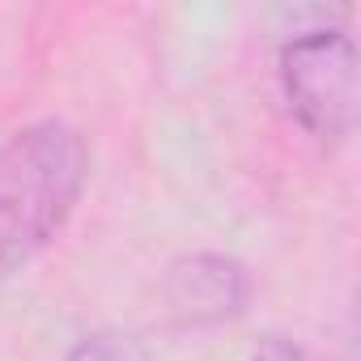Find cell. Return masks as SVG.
Wrapping results in <instances>:
<instances>
[{"label": "cell", "instance_id": "3957f363", "mask_svg": "<svg viewBox=\"0 0 361 361\" xmlns=\"http://www.w3.org/2000/svg\"><path fill=\"white\" fill-rule=\"evenodd\" d=\"M166 310L183 327H217L247 310L251 302V272L230 255H183L161 276Z\"/></svg>", "mask_w": 361, "mask_h": 361}, {"label": "cell", "instance_id": "6da1fadb", "mask_svg": "<svg viewBox=\"0 0 361 361\" xmlns=\"http://www.w3.org/2000/svg\"><path fill=\"white\" fill-rule=\"evenodd\" d=\"M90 149L64 119L26 123L0 145V276L26 268L73 217Z\"/></svg>", "mask_w": 361, "mask_h": 361}, {"label": "cell", "instance_id": "7a4b0ae2", "mask_svg": "<svg viewBox=\"0 0 361 361\" xmlns=\"http://www.w3.org/2000/svg\"><path fill=\"white\" fill-rule=\"evenodd\" d=\"M281 90L319 145H344L357 123V47L344 30H306L281 47Z\"/></svg>", "mask_w": 361, "mask_h": 361}, {"label": "cell", "instance_id": "277c9868", "mask_svg": "<svg viewBox=\"0 0 361 361\" xmlns=\"http://www.w3.org/2000/svg\"><path fill=\"white\" fill-rule=\"evenodd\" d=\"M64 361H149V353L128 331H94V336L77 340Z\"/></svg>", "mask_w": 361, "mask_h": 361}, {"label": "cell", "instance_id": "5b68a950", "mask_svg": "<svg viewBox=\"0 0 361 361\" xmlns=\"http://www.w3.org/2000/svg\"><path fill=\"white\" fill-rule=\"evenodd\" d=\"M251 361H302V348H298L293 340H285V336H268V340L251 353Z\"/></svg>", "mask_w": 361, "mask_h": 361}]
</instances>
